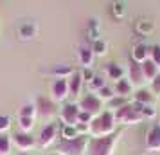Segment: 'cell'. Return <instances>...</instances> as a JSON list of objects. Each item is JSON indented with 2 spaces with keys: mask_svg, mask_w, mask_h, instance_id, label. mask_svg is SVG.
Wrapping results in <instances>:
<instances>
[{
  "mask_svg": "<svg viewBox=\"0 0 160 155\" xmlns=\"http://www.w3.org/2000/svg\"><path fill=\"white\" fill-rule=\"evenodd\" d=\"M115 125L117 121L113 117V112L104 110L102 114L95 116L92 119V123L88 125V128H90L88 135H92V137H106V135L115 132Z\"/></svg>",
  "mask_w": 160,
  "mask_h": 155,
  "instance_id": "6da1fadb",
  "label": "cell"
},
{
  "mask_svg": "<svg viewBox=\"0 0 160 155\" xmlns=\"http://www.w3.org/2000/svg\"><path fill=\"white\" fill-rule=\"evenodd\" d=\"M119 135H121V132L115 130L106 137H92L88 141L87 155H113V148H115Z\"/></svg>",
  "mask_w": 160,
  "mask_h": 155,
  "instance_id": "7a4b0ae2",
  "label": "cell"
},
{
  "mask_svg": "<svg viewBox=\"0 0 160 155\" xmlns=\"http://www.w3.org/2000/svg\"><path fill=\"white\" fill-rule=\"evenodd\" d=\"M88 137L79 135L72 141H61L58 146V155H83V152L88 146Z\"/></svg>",
  "mask_w": 160,
  "mask_h": 155,
  "instance_id": "3957f363",
  "label": "cell"
},
{
  "mask_svg": "<svg viewBox=\"0 0 160 155\" xmlns=\"http://www.w3.org/2000/svg\"><path fill=\"white\" fill-rule=\"evenodd\" d=\"M113 117H115L117 123H122V125H137V123H140V121L144 119L135 108H133V105H130V103L113 112Z\"/></svg>",
  "mask_w": 160,
  "mask_h": 155,
  "instance_id": "277c9868",
  "label": "cell"
},
{
  "mask_svg": "<svg viewBox=\"0 0 160 155\" xmlns=\"http://www.w3.org/2000/svg\"><path fill=\"white\" fill-rule=\"evenodd\" d=\"M59 128H61V125H59L58 121H51L49 125H45L43 128H42V132H40V135H38V146L40 148H47L51 146L52 142L56 141V135H58Z\"/></svg>",
  "mask_w": 160,
  "mask_h": 155,
  "instance_id": "5b68a950",
  "label": "cell"
},
{
  "mask_svg": "<svg viewBox=\"0 0 160 155\" xmlns=\"http://www.w3.org/2000/svg\"><path fill=\"white\" fill-rule=\"evenodd\" d=\"M79 108L83 112H88L90 116H99V114H102V101L97 97V94H85V96L79 99Z\"/></svg>",
  "mask_w": 160,
  "mask_h": 155,
  "instance_id": "8992f818",
  "label": "cell"
},
{
  "mask_svg": "<svg viewBox=\"0 0 160 155\" xmlns=\"http://www.w3.org/2000/svg\"><path fill=\"white\" fill-rule=\"evenodd\" d=\"M79 114H81V108L78 103H67L59 110V119H61L63 125L78 126V123H79Z\"/></svg>",
  "mask_w": 160,
  "mask_h": 155,
  "instance_id": "52a82bcc",
  "label": "cell"
},
{
  "mask_svg": "<svg viewBox=\"0 0 160 155\" xmlns=\"http://www.w3.org/2000/svg\"><path fill=\"white\" fill-rule=\"evenodd\" d=\"M13 142H15V146L18 150H22L25 153H29L31 150H34L38 146V139L36 137H32L31 133L27 132H16L13 135Z\"/></svg>",
  "mask_w": 160,
  "mask_h": 155,
  "instance_id": "ba28073f",
  "label": "cell"
},
{
  "mask_svg": "<svg viewBox=\"0 0 160 155\" xmlns=\"http://www.w3.org/2000/svg\"><path fill=\"white\" fill-rule=\"evenodd\" d=\"M70 96L68 92V80H54L51 85V99L54 103H61Z\"/></svg>",
  "mask_w": 160,
  "mask_h": 155,
  "instance_id": "9c48e42d",
  "label": "cell"
},
{
  "mask_svg": "<svg viewBox=\"0 0 160 155\" xmlns=\"http://www.w3.org/2000/svg\"><path fill=\"white\" fill-rule=\"evenodd\" d=\"M36 108H38V117L42 119H52L56 116V103L49 97H43V96L38 97Z\"/></svg>",
  "mask_w": 160,
  "mask_h": 155,
  "instance_id": "30bf717a",
  "label": "cell"
},
{
  "mask_svg": "<svg viewBox=\"0 0 160 155\" xmlns=\"http://www.w3.org/2000/svg\"><path fill=\"white\" fill-rule=\"evenodd\" d=\"M146 148L151 150V152L160 150V123H155L149 128V132L146 135Z\"/></svg>",
  "mask_w": 160,
  "mask_h": 155,
  "instance_id": "8fae6325",
  "label": "cell"
},
{
  "mask_svg": "<svg viewBox=\"0 0 160 155\" xmlns=\"http://www.w3.org/2000/svg\"><path fill=\"white\" fill-rule=\"evenodd\" d=\"M83 76H81V70H76V72L68 78V92H70V97H78L81 92V87H83Z\"/></svg>",
  "mask_w": 160,
  "mask_h": 155,
  "instance_id": "7c38bea8",
  "label": "cell"
},
{
  "mask_svg": "<svg viewBox=\"0 0 160 155\" xmlns=\"http://www.w3.org/2000/svg\"><path fill=\"white\" fill-rule=\"evenodd\" d=\"M149 54H151V47H148L146 44H137L131 51V58L135 63H144L146 59H149Z\"/></svg>",
  "mask_w": 160,
  "mask_h": 155,
  "instance_id": "4fadbf2b",
  "label": "cell"
},
{
  "mask_svg": "<svg viewBox=\"0 0 160 155\" xmlns=\"http://www.w3.org/2000/svg\"><path fill=\"white\" fill-rule=\"evenodd\" d=\"M94 58H95V54L92 51V47H87V45H83L79 49V52H78V59L83 65V69H90L94 65Z\"/></svg>",
  "mask_w": 160,
  "mask_h": 155,
  "instance_id": "5bb4252c",
  "label": "cell"
},
{
  "mask_svg": "<svg viewBox=\"0 0 160 155\" xmlns=\"http://www.w3.org/2000/svg\"><path fill=\"white\" fill-rule=\"evenodd\" d=\"M142 65V74H144V81H151L153 83V80L157 78L160 74V69L155 63H153L151 59H146L144 63H140Z\"/></svg>",
  "mask_w": 160,
  "mask_h": 155,
  "instance_id": "9a60e30c",
  "label": "cell"
},
{
  "mask_svg": "<svg viewBox=\"0 0 160 155\" xmlns=\"http://www.w3.org/2000/svg\"><path fill=\"white\" fill-rule=\"evenodd\" d=\"M54 76H56V80H68L70 76H72L76 70H74V67L70 65H65V63H61V65H56V67H52V70H51Z\"/></svg>",
  "mask_w": 160,
  "mask_h": 155,
  "instance_id": "2e32d148",
  "label": "cell"
},
{
  "mask_svg": "<svg viewBox=\"0 0 160 155\" xmlns=\"http://www.w3.org/2000/svg\"><path fill=\"white\" fill-rule=\"evenodd\" d=\"M133 99H135V103L146 105V106H151L153 101H155V96H153L149 90H146V89H138L137 92H135Z\"/></svg>",
  "mask_w": 160,
  "mask_h": 155,
  "instance_id": "e0dca14e",
  "label": "cell"
},
{
  "mask_svg": "<svg viewBox=\"0 0 160 155\" xmlns=\"http://www.w3.org/2000/svg\"><path fill=\"white\" fill-rule=\"evenodd\" d=\"M128 72H130L131 85H138L140 81H144V74H142V65H140V63L131 61V65H130V69H128Z\"/></svg>",
  "mask_w": 160,
  "mask_h": 155,
  "instance_id": "ac0fdd59",
  "label": "cell"
},
{
  "mask_svg": "<svg viewBox=\"0 0 160 155\" xmlns=\"http://www.w3.org/2000/svg\"><path fill=\"white\" fill-rule=\"evenodd\" d=\"M106 76L110 80H115V83H117L119 80L124 78V69L121 65H117V63H108L106 65Z\"/></svg>",
  "mask_w": 160,
  "mask_h": 155,
  "instance_id": "d6986e66",
  "label": "cell"
},
{
  "mask_svg": "<svg viewBox=\"0 0 160 155\" xmlns=\"http://www.w3.org/2000/svg\"><path fill=\"white\" fill-rule=\"evenodd\" d=\"M113 90H115V96L126 97L131 92V81H128V80L122 78V80H119V81L113 85Z\"/></svg>",
  "mask_w": 160,
  "mask_h": 155,
  "instance_id": "ffe728a7",
  "label": "cell"
},
{
  "mask_svg": "<svg viewBox=\"0 0 160 155\" xmlns=\"http://www.w3.org/2000/svg\"><path fill=\"white\" fill-rule=\"evenodd\" d=\"M18 34L23 38V40H29V38H34L36 34V25L32 22H23L20 27H18Z\"/></svg>",
  "mask_w": 160,
  "mask_h": 155,
  "instance_id": "44dd1931",
  "label": "cell"
},
{
  "mask_svg": "<svg viewBox=\"0 0 160 155\" xmlns=\"http://www.w3.org/2000/svg\"><path fill=\"white\" fill-rule=\"evenodd\" d=\"M61 137H63V141H72L76 139V137H79L81 133L79 130H78V126H70V125H61Z\"/></svg>",
  "mask_w": 160,
  "mask_h": 155,
  "instance_id": "7402d4cb",
  "label": "cell"
},
{
  "mask_svg": "<svg viewBox=\"0 0 160 155\" xmlns=\"http://www.w3.org/2000/svg\"><path fill=\"white\" fill-rule=\"evenodd\" d=\"M87 34H88V40H92V44L99 40V23L95 18H90V22H88V27H87Z\"/></svg>",
  "mask_w": 160,
  "mask_h": 155,
  "instance_id": "603a6c76",
  "label": "cell"
},
{
  "mask_svg": "<svg viewBox=\"0 0 160 155\" xmlns=\"http://www.w3.org/2000/svg\"><path fill=\"white\" fill-rule=\"evenodd\" d=\"M18 117H32L36 119L38 117V108H36V103H27L23 105L20 108V116Z\"/></svg>",
  "mask_w": 160,
  "mask_h": 155,
  "instance_id": "cb8c5ba5",
  "label": "cell"
},
{
  "mask_svg": "<svg viewBox=\"0 0 160 155\" xmlns=\"http://www.w3.org/2000/svg\"><path fill=\"white\" fill-rule=\"evenodd\" d=\"M11 142L13 139L8 133H0V155H9L11 153Z\"/></svg>",
  "mask_w": 160,
  "mask_h": 155,
  "instance_id": "d4e9b609",
  "label": "cell"
},
{
  "mask_svg": "<svg viewBox=\"0 0 160 155\" xmlns=\"http://www.w3.org/2000/svg\"><path fill=\"white\" fill-rule=\"evenodd\" d=\"M92 51H94L95 56H104L106 52H108V45H106V42L104 40H97V42H94L92 44Z\"/></svg>",
  "mask_w": 160,
  "mask_h": 155,
  "instance_id": "484cf974",
  "label": "cell"
},
{
  "mask_svg": "<svg viewBox=\"0 0 160 155\" xmlns=\"http://www.w3.org/2000/svg\"><path fill=\"white\" fill-rule=\"evenodd\" d=\"M18 126H20V132L31 133L32 126H34V119L32 117H18Z\"/></svg>",
  "mask_w": 160,
  "mask_h": 155,
  "instance_id": "4316f807",
  "label": "cell"
},
{
  "mask_svg": "<svg viewBox=\"0 0 160 155\" xmlns=\"http://www.w3.org/2000/svg\"><path fill=\"white\" fill-rule=\"evenodd\" d=\"M97 97H99L101 101H108V103H110V101H112V99L115 97V94H113V89L106 85L104 89H101L99 92H97Z\"/></svg>",
  "mask_w": 160,
  "mask_h": 155,
  "instance_id": "83f0119b",
  "label": "cell"
},
{
  "mask_svg": "<svg viewBox=\"0 0 160 155\" xmlns=\"http://www.w3.org/2000/svg\"><path fill=\"white\" fill-rule=\"evenodd\" d=\"M88 85H90V89H92V90H97V92H99L101 89H104V87H106V80H104L102 76H99V74H95L94 80L88 83Z\"/></svg>",
  "mask_w": 160,
  "mask_h": 155,
  "instance_id": "f1b7e54d",
  "label": "cell"
},
{
  "mask_svg": "<svg viewBox=\"0 0 160 155\" xmlns=\"http://www.w3.org/2000/svg\"><path fill=\"white\" fill-rule=\"evenodd\" d=\"M126 105H128V97H121V96H115L112 101H110V106L113 108L112 112L119 110V108H122V106H126Z\"/></svg>",
  "mask_w": 160,
  "mask_h": 155,
  "instance_id": "f546056e",
  "label": "cell"
},
{
  "mask_svg": "<svg viewBox=\"0 0 160 155\" xmlns=\"http://www.w3.org/2000/svg\"><path fill=\"white\" fill-rule=\"evenodd\" d=\"M135 29L138 31V33H142V34H149L153 31V23L151 22H148V20H140V22H137V25H135Z\"/></svg>",
  "mask_w": 160,
  "mask_h": 155,
  "instance_id": "4dcf8cb0",
  "label": "cell"
},
{
  "mask_svg": "<svg viewBox=\"0 0 160 155\" xmlns=\"http://www.w3.org/2000/svg\"><path fill=\"white\" fill-rule=\"evenodd\" d=\"M149 59H151L153 63L160 69V45H151V54H149Z\"/></svg>",
  "mask_w": 160,
  "mask_h": 155,
  "instance_id": "1f68e13d",
  "label": "cell"
},
{
  "mask_svg": "<svg viewBox=\"0 0 160 155\" xmlns=\"http://www.w3.org/2000/svg\"><path fill=\"white\" fill-rule=\"evenodd\" d=\"M11 130V117L9 116H0V133H6Z\"/></svg>",
  "mask_w": 160,
  "mask_h": 155,
  "instance_id": "d6a6232c",
  "label": "cell"
},
{
  "mask_svg": "<svg viewBox=\"0 0 160 155\" xmlns=\"http://www.w3.org/2000/svg\"><path fill=\"white\" fill-rule=\"evenodd\" d=\"M112 11H113V15H115L117 18H121V16L124 15V4L122 2H115V4L112 6Z\"/></svg>",
  "mask_w": 160,
  "mask_h": 155,
  "instance_id": "836d02e7",
  "label": "cell"
},
{
  "mask_svg": "<svg viewBox=\"0 0 160 155\" xmlns=\"http://www.w3.org/2000/svg\"><path fill=\"white\" fill-rule=\"evenodd\" d=\"M81 76H83V80H85L87 83H90L92 80H94V76H95V74L92 72L90 69H83V70H81Z\"/></svg>",
  "mask_w": 160,
  "mask_h": 155,
  "instance_id": "e575fe53",
  "label": "cell"
},
{
  "mask_svg": "<svg viewBox=\"0 0 160 155\" xmlns=\"http://www.w3.org/2000/svg\"><path fill=\"white\" fill-rule=\"evenodd\" d=\"M151 89H153V92H155V94H160V74L155 78V80H153Z\"/></svg>",
  "mask_w": 160,
  "mask_h": 155,
  "instance_id": "d590c367",
  "label": "cell"
},
{
  "mask_svg": "<svg viewBox=\"0 0 160 155\" xmlns=\"http://www.w3.org/2000/svg\"><path fill=\"white\" fill-rule=\"evenodd\" d=\"M18 155H31V153H25V152H22V153H18Z\"/></svg>",
  "mask_w": 160,
  "mask_h": 155,
  "instance_id": "8d00e7d4",
  "label": "cell"
}]
</instances>
